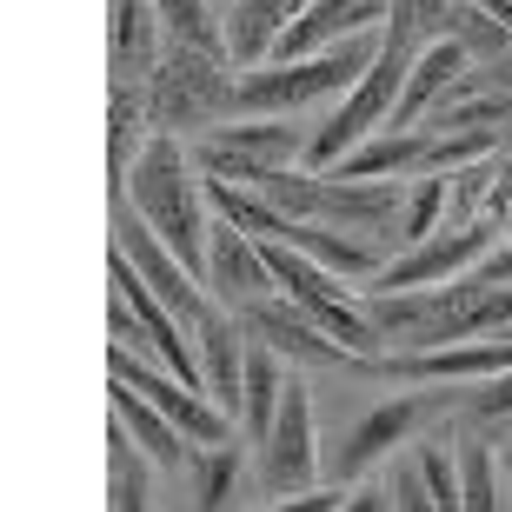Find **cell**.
Here are the masks:
<instances>
[{"label":"cell","instance_id":"6da1fadb","mask_svg":"<svg viewBox=\"0 0 512 512\" xmlns=\"http://www.w3.org/2000/svg\"><path fill=\"white\" fill-rule=\"evenodd\" d=\"M127 200L140 207L160 240L193 266V280L207 286V233H213V200H207V173L193 167V153H180V133H147V147L127 173Z\"/></svg>","mask_w":512,"mask_h":512},{"label":"cell","instance_id":"7a4b0ae2","mask_svg":"<svg viewBox=\"0 0 512 512\" xmlns=\"http://www.w3.org/2000/svg\"><path fill=\"white\" fill-rule=\"evenodd\" d=\"M240 67L233 54H200V47H180L173 40V54L160 60L147 74V114L160 133H180V140H200L213 120H227V94H233V74Z\"/></svg>","mask_w":512,"mask_h":512},{"label":"cell","instance_id":"3957f363","mask_svg":"<svg viewBox=\"0 0 512 512\" xmlns=\"http://www.w3.org/2000/svg\"><path fill=\"white\" fill-rule=\"evenodd\" d=\"M306 140L293 114H253V120H227V127H207L193 140V167L213 173V180H233V187H260L266 173L306 167Z\"/></svg>","mask_w":512,"mask_h":512},{"label":"cell","instance_id":"277c9868","mask_svg":"<svg viewBox=\"0 0 512 512\" xmlns=\"http://www.w3.org/2000/svg\"><path fill=\"white\" fill-rule=\"evenodd\" d=\"M506 240V227H499L493 213H479V220H459V227H439L426 233L419 247H399L393 260L373 273V286L366 293H406V286H439V280H459V273H473L486 253Z\"/></svg>","mask_w":512,"mask_h":512},{"label":"cell","instance_id":"5b68a950","mask_svg":"<svg viewBox=\"0 0 512 512\" xmlns=\"http://www.w3.org/2000/svg\"><path fill=\"white\" fill-rule=\"evenodd\" d=\"M107 373H114V380H127V386H140V393H147L153 406H160V413H167L173 426L193 439V446H220V439H233V426H240L227 406H213V399L200 393V386H187L180 373L167 380V373L140 366V360H133V346H114V353H107Z\"/></svg>","mask_w":512,"mask_h":512},{"label":"cell","instance_id":"8992f818","mask_svg":"<svg viewBox=\"0 0 512 512\" xmlns=\"http://www.w3.org/2000/svg\"><path fill=\"white\" fill-rule=\"evenodd\" d=\"M373 373H386V380H493V373H512V333H473V340L393 353V360H373Z\"/></svg>","mask_w":512,"mask_h":512},{"label":"cell","instance_id":"52a82bcc","mask_svg":"<svg viewBox=\"0 0 512 512\" xmlns=\"http://www.w3.org/2000/svg\"><path fill=\"white\" fill-rule=\"evenodd\" d=\"M260 459H266V486L273 493H306L313 473H320V446H313V399L306 386L286 373V399H280V419H273V433L260 439Z\"/></svg>","mask_w":512,"mask_h":512},{"label":"cell","instance_id":"ba28073f","mask_svg":"<svg viewBox=\"0 0 512 512\" xmlns=\"http://www.w3.org/2000/svg\"><path fill=\"white\" fill-rule=\"evenodd\" d=\"M207 293L233 313L273 293V266H266L260 240L247 227H233L227 213H213V233H207Z\"/></svg>","mask_w":512,"mask_h":512},{"label":"cell","instance_id":"9c48e42d","mask_svg":"<svg viewBox=\"0 0 512 512\" xmlns=\"http://www.w3.org/2000/svg\"><path fill=\"white\" fill-rule=\"evenodd\" d=\"M446 413V393H399V399H380L373 413L346 433V446H340V479H360L373 459H386L399 446V439H413L426 419H439Z\"/></svg>","mask_w":512,"mask_h":512},{"label":"cell","instance_id":"30bf717a","mask_svg":"<svg viewBox=\"0 0 512 512\" xmlns=\"http://www.w3.org/2000/svg\"><path fill=\"white\" fill-rule=\"evenodd\" d=\"M247 313V333H260L266 346H280L286 360H300V366H373V360H360V353H346L333 333H326L306 306H293V300H253V306H240Z\"/></svg>","mask_w":512,"mask_h":512},{"label":"cell","instance_id":"8fae6325","mask_svg":"<svg viewBox=\"0 0 512 512\" xmlns=\"http://www.w3.org/2000/svg\"><path fill=\"white\" fill-rule=\"evenodd\" d=\"M193 346H200V393L240 419V393H247V326L233 320V306H213L207 320L193 326Z\"/></svg>","mask_w":512,"mask_h":512},{"label":"cell","instance_id":"7c38bea8","mask_svg":"<svg viewBox=\"0 0 512 512\" xmlns=\"http://www.w3.org/2000/svg\"><path fill=\"white\" fill-rule=\"evenodd\" d=\"M466 67H473V47H466V40H453V34L426 40V47H419V60H413V74H406V87H399V107H393V120H386V127H419V120H426L439 100L459 87V74H466Z\"/></svg>","mask_w":512,"mask_h":512},{"label":"cell","instance_id":"4fadbf2b","mask_svg":"<svg viewBox=\"0 0 512 512\" xmlns=\"http://www.w3.org/2000/svg\"><path fill=\"white\" fill-rule=\"evenodd\" d=\"M426 147H433L426 127H380L373 140H360L353 153H340L326 173H340V180H399V173H419Z\"/></svg>","mask_w":512,"mask_h":512},{"label":"cell","instance_id":"5bb4252c","mask_svg":"<svg viewBox=\"0 0 512 512\" xmlns=\"http://www.w3.org/2000/svg\"><path fill=\"white\" fill-rule=\"evenodd\" d=\"M114 419L127 426L140 446H147V459L153 466H167V473H180V466H193V439L173 426L160 406H153L140 386H127V380H114Z\"/></svg>","mask_w":512,"mask_h":512},{"label":"cell","instance_id":"9a60e30c","mask_svg":"<svg viewBox=\"0 0 512 512\" xmlns=\"http://www.w3.org/2000/svg\"><path fill=\"white\" fill-rule=\"evenodd\" d=\"M160 7L153 0H114V27H107V40H114V80H147L153 67H160Z\"/></svg>","mask_w":512,"mask_h":512},{"label":"cell","instance_id":"2e32d148","mask_svg":"<svg viewBox=\"0 0 512 512\" xmlns=\"http://www.w3.org/2000/svg\"><path fill=\"white\" fill-rule=\"evenodd\" d=\"M280 399H286V373H280V346H266L260 333L247 340V393H240V433L260 446L280 419Z\"/></svg>","mask_w":512,"mask_h":512},{"label":"cell","instance_id":"e0dca14e","mask_svg":"<svg viewBox=\"0 0 512 512\" xmlns=\"http://www.w3.org/2000/svg\"><path fill=\"white\" fill-rule=\"evenodd\" d=\"M446 200H453V173H413V187L399 200V227H393L399 247H419L426 233L446 227Z\"/></svg>","mask_w":512,"mask_h":512},{"label":"cell","instance_id":"ac0fdd59","mask_svg":"<svg viewBox=\"0 0 512 512\" xmlns=\"http://www.w3.org/2000/svg\"><path fill=\"white\" fill-rule=\"evenodd\" d=\"M160 7V27H167V40H180V47H200V54H233L227 47V20L213 14L220 0H153Z\"/></svg>","mask_w":512,"mask_h":512},{"label":"cell","instance_id":"d6986e66","mask_svg":"<svg viewBox=\"0 0 512 512\" xmlns=\"http://www.w3.org/2000/svg\"><path fill=\"white\" fill-rule=\"evenodd\" d=\"M140 459H147V446L114 419V433H107V473H114L107 506H114V512H140V506H147V466H140Z\"/></svg>","mask_w":512,"mask_h":512},{"label":"cell","instance_id":"ffe728a7","mask_svg":"<svg viewBox=\"0 0 512 512\" xmlns=\"http://www.w3.org/2000/svg\"><path fill=\"white\" fill-rule=\"evenodd\" d=\"M233 486H240V446L220 439V446H193V506H227Z\"/></svg>","mask_w":512,"mask_h":512},{"label":"cell","instance_id":"44dd1931","mask_svg":"<svg viewBox=\"0 0 512 512\" xmlns=\"http://www.w3.org/2000/svg\"><path fill=\"white\" fill-rule=\"evenodd\" d=\"M459 493L473 512H493L499 506V473H493V453H486V439H466L459 446Z\"/></svg>","mask_w":512,"mask_h":512},{"label":"cell","instance_id":"7402d4cb","mask_svg":"<svg viewBox=\"0 0 512 512\" xmlns=\"http://www.w3.org/2000/svg\"><path fill=\"white\" fill-rule=\"evenodd\" d=\"M413 459H419V473H426L433 512H459V506H466V493H459V459L453 453H439L433 439H426V446H413Z\"/></svg>","mask_w":512,"mask_h":512},{"label":"cell","instance_id":"603a6c76","mask_svg":"<svg viewBox=\"0 0 512 512\" xmlns=\"http://www.w3.org/2000/svg\"><path fill=\"white\" fill-rule=\"evenodd\" d=\"M386 493H393V506H406V512H433V493H426V473H419V459L393 466V479H386Z\"/></svg>","mask_w":512,"mask_h":512},{"label":"cell","instance_id":"cb8c5ba5","mask_svg":"<svg viewBox=\"0 0 512 512\" xmlns=\"http://www.w3.org/2000/svg\"><path fill=\"white\" fill-rule=\"evenodd\" d=\"M466 406H473V419H512V373L479 380L473 393H466Z\"/></svg>","mask_w":512,"mask_h":512},{"label":"cell","instance_id":"d4e9b609","mask_svg":"<svg viewBox=\"0 0 512 512\" xmlns=\"http://www.w3.org/2000/svg\"><path fill=\"white\" fill-rule=\"evenodd\" d=\"M486 213H493L499 227H512V153H499V173H493V187H486Z\"/></svg>","mask_w":512,"mask_h":512},{"label":"cell","instance_id":"484cf974","mask_svg":"<svg viewBox=\"0 0 512 512\" xmlns=\"http://www.w3.org/2000/svg\"><path fill=\"white\" fill-rule=\"evenodd\" d=\"M286 512H333V506H346L340 493H300V499H280Z\"/></svg>","mask_w":512,"mask_h":512},{"label":"cell","instance_id":"4316f807","mask_svg":"<svg viewBox=\"0 0 512 512\" xmlns=\"http://www.w3.org/2000/svg\"><path fill=\"white\" fill-rule=\"evenodd\" d=\"M479 7H486V14H493L499 27H506V34H512V0H479Z\"/></svg>","mask_w":512,"mask_h":512}]
</instances>
